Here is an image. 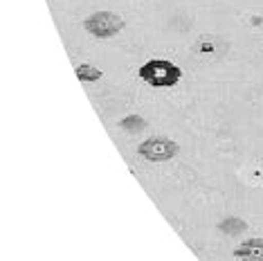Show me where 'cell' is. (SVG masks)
Listing matches in <instances>:
<instances>
[{
    "mask_svg": "<svg viewBox=\"0 0 263 261\" xmlns=\"http://www.w3.org/2000/svg\"><path fill=\"white\" fill-rule=\"evenodd\" d=\"M137 77L151 88H173L182 79V70L169 59H148L140 65Z\"/></svg>",
    "mask_w": 263,
    "mask_h": 261,
    "instance_id": "6da1fadb",
    "label": "cell"
},
{
    "mask_svg": "<svg viewBox=\"0 0 263 261\" xmlns=\"http://www.w3.org/2000/svg\"><path fill=\"white\" fill-rule=\"evenodd\" d=\"M83 27L95 39H112L119 32H124L126 21L119 14H115V11H95V14H90L83 21Z\"/></svg>",
    "mask_w": 263,
    "mask_h": 261,
    "instance_id": "7a4b0ae2",
    "label": "cell"
},
{
    "mask_svg": "<svg viewBox=\"0 0 263 261\" xmlns=\"http://www.w3.org/2000/svg\"><path fill=\"white\" fill-rule=\"evenodd\" d=\"M137 153L148 162H166L180 153V144L166 135H153L137 146Z\"/></svg>",
    "mask_w": 263,
    "mask_h": 261,
    "instance_id": "3957f363",
    "label": "cell"
},
{
    "mask_svg": "<svg viewBox=\"0 0 263 261\" xmlns=\"http://www.w3.org/2000/svg\"><path fill=\"white\" fill-rule=\"evenodd\" d=\"M234 259L238 261H263V239H248L234 248Z\"/></svg>",
    "mask_w": 263,
    "mask_h": 261,
    "instance_id": "277c9868",
    "label": "cell"
},
{
    "mask_svg": "<svg viewBox=\"0 0 263 261\" xmlns=\"http://www.w3.org/2000/svg\"><path fill=\"white\" fill-rule=\"evenodd\" d=\"M74 72H77V79L83 81V84H86V81L90 84V81L104 79V72H101L97 65H92V63H81V65H77Z\"/></svg>",
    "mask_w": 263,
    "mask_h": 261,
    "instance_id": "5b68a950",
    "label": "cell"
},
{
    "mask_svg": "<svg viewBox=\"0 0 263 261\" xmlns=\"http://www.w3.org/2000/svg\"><path fill=\"white\" fill-rule=\"evenodd\" d=\"M119 126H122L124 130H128V133H140V130L146 128V120L140 117V115H128L119 122Z\"/></svg>",
    "mask_w": 263,
    "mask_h": 261,
    "instance_id": "8992f818",
    "label": "cell"
},
{
    "mask_svg": "<svg viewBox=\"0 0 263 261\" xmlns=\"http://www.w3.org/2000/svg\"><path fill=\"white\" fill-rule=\"evenodd\" d=\"M218 228L223 230L225 234H238V232H243V230L248 228V223H243L241 218H225Z\"/></svg>",
    "mask_w": 263,
    "mask_h": 261,
    "instance_id": "52a82bcc",
    "label": "cell"
}]
</instances>
